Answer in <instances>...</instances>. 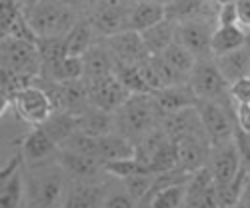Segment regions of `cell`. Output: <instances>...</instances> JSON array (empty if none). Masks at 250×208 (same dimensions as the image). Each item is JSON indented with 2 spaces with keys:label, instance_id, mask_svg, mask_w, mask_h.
<instances>
[{
  "label": "cell",
  "instance_id": "obj_13",
  "mask_svg": "<svg viewBox=\"0 0 250 208\" xmlns=\"http://www.w3.org/2000/svg\"><path fill=\"white\" fill-rule=\"evenodd\" d=\"M100 40L108 46L114 60L120 62V64H140L142 60H146L150 56L146 46H144L140 32L136 30H122Z\"/></svg>",
  "mask_w": 250,
  "mask_h": 208
},
{
  "label": "cell",
  "instance_id": "obj_45",
  "mask_svg": "<svg viewBox=\"0 0 250 208\" xmlns=\"http://www.w3.org/2000/svg\"><path fill=\"white\" fill-rule=\"evenodd\" d=\"M58 2H62V4H68V6H72V8H76V10H80V12H88V8L92 6V2L94 0H58Z\"/></svg>",
  "mask_w": 250,
  "mask_h": 208
},
{
  "label": "cell",
  "instance_id": "obj_35",
  "mask_svg": "<svg viewBox=\"0 0 250 208\" xmlns=\"http://www.w3.org/2000/svg\"><path fill=\"white\" fill-rule=\"evenodd\" d=\"M114 74L118 76V80L122 82V84L126 86V90H128L130 94L152 92V90L148 88V84H146V80L142 78L138 64H120V62H116Z\"/></svg>",
  "mask_w": 250,
  "mask_h": 208
},
{
  "label": "cell",
  "instance_id": "obj_32",
  "mask_svg": "<svg viewBox=\"0 0 250 208\" xmlns=\"http://www.w3.org/2000/svg\"><path fill=\"white\" fill-rule=\"evenodd\" d=\"M104 166V172L108 176H112L114 180H124V178H130L136 174H152L148 170L146 164H142L136 156H126V158H116V160H108V162H102Z\"/></svg>",
  "mask_w": 250,
  "mask_h": 208
},
{
  "label": "cell",
  "instance_id": "obj_38",
  "mask_svg": "<svg viewBox=\"0 0 250 208\" xmlns=\"http://www.w3.org/2000/svg\"><path fill=\"white\" fill-rule=\"evenodd\" d=\"M20 12L22 6L18 4V0H0V40L10 34V28Z\"/></svg>",
  "mask_w": 250,
  "mask_h": 208
},
{
  "label": "cell",
  "instance_id": "obj_8",
  "mask_svg": "<svg viewBox=\"0 0 250 208\" xmlns=\"http://www.w3.org/2000/svg\"><path fill=\"white\" fill-rule=\"evenodd\" d=\"M188 84L192 86L198 100H214L228 94V82L222 76L214 56L196 58V64L188 74Z\"/></svg>",
  "mask_w": 250,
  "mask_h": 208
},
{
  "label": "cell",
  "instance_id": "obj_9",
  "mask_svg": "<svg viewBox=\"0 0 250 208\" xmlns=\"http://www.w3.org/2000/svg\"><path fill=\"white\" fill-rule=\"evenodd\" d=\"M26 204V162L20 150L0 168V206L18 208Z\"/></svg>",
  "mask_w": 250,
  "mask_h": 208
},
{
  "label": "cell",
  "instance_id": "obj_18",
  "mask_svg": "<svg viewBox=\"0 0 250 208\" xmlns=\"http://www.w3.org/2000/svg\"><path fill=\"white\" fill-rule=\"evenodd\" d=\"M56 162L62 166V170L68 174L70 180H100V176H108L98 158L78 154L68 148L58 150Z\"/></svg>",
  "mask_w": 250,
  "mask_h": 208
},
{
  "label": "cell",
  "instance_id": "obj_24",
  "mask_svg": "<svg viewBox=\"0 0 250 208\" xmlns=\"http://www.w3.org/2000/svg\"><path fill=\"white\" fill-rule=\"evenodd\" d=\"M140 36L144 40V46H146L148 54L158 56L176 40V22H172L168 18H162L154 26L142 30Z\"/></svg>",
  "mask_w": 250,
  "mask_h": 208
},
{
  "label": "cell",
  "instance_id": "obj_7",
  "mask_svg": "<svg viewBox=\"0 0 250 208\" xmlns=\"http://www.w3.org/2000/svg\"><path fill=\"white\" fill-rule=\"evenodd\" d=\"M12 108L16 116L30 126H38V124L46 122L48 116L54 112L48 92L36 80L12 94Z\"/></svg>",
  "mask_w": 250,
  "mask_h": 208
},
{
  "label": "cell",
  "instance_id": "obj_19",
  "mask_svg": "<svg viewBox=\"0 0 250 208\" xmlns=\"http://www.w3.org/2000/svg\"><path fill=\"white\" fill-rule=\"evenodd\" d=\"M160 128L164 130V134L170 140H178V138L190 136V134H204L206 136L196 106H188V108L164 114L160 120Z\"/></svg>",
  "mask_w": 250,
  "mask_h": 208
},
{
  "label": "cell",
  "instance_id": "obj_14",
  "mask_svg": "<svg viewBox=\"0 0 250 208\" xmlns=\"http://www.w3.org/2000/svg\"><path fill=\"white\" fill-rule=\"evenodd\" d=\"M58 150H60V144L56 142V138L42 126V124L32 126V130L24 136L22 144H20V154H22L26 166L54 160Z\"/></svg>",
  "mask_w": 250,
  "mask_h": 208
},
{
  "label": "cell",
  "instance_id": "obj_28",
  "mask_svg": "<svg viewBox=\"0 0 250 208\" xmlns=\"http://www.w3.org/2000/svg\"><path fill=\"white\" fill-rule=\"evenodd\" d=\"M244 36H246V30L240 24H228V26L216 24L212 32V42H210L212 56H220L244 46Z\"/></svg>",
  "mask_w": 250,
  "mask_h": 208
},
{
  "label": "cell",
  "instance_id": "obj_48",
  "mask_svg": "<svg viewBox=\"0 0 250 208\" xmlns=\"http://www.w3.org/2000/svg\"><path fill=\"white\" fill-rule=\"evenodd\" d=\"M38 2V0H18V4L22 6V10H28L30 6H34Z\"/></svg>",
  "mask_w": 250,
  "mask_h": 208
},
{
  "label": "cell",
  "instance_id": "obj_22",
  "mask_svg": "<svg viewBox=\"0 0 250 208\" xmlns=\"http://www.w3.org/2000/svg\"><path fill=\"white\" fill-rule=\"evenodd\" d=\"M82 64H84V80H94L102 78L114 72L116 60L108 46L98 40L96 44H92L84 54H82Z\"/></svg>",
  "mask_w": 250,
  "mask_h": 208
},
{
  "label": "cell",
  "instance_id": "obj_46",
  "mask_svg": "<svg viewBox=\"0 0 250 208\" xmlns=\"http://www.w3.org/2000/svg\"><path fill=\"white\" fill-rule=\"evenodd\" d=\"M10 106H12V98H10V94L0 88V118H2V116L8 112Z\"/></svg>",
  "mask_w": 250,
  "mask_h": 208
},
{
  "label": "cell",
  "instance_id": "obj_4",
  "mask_svg": "<svg viewBox=\"0 0 250 208\" xmlns=\"http://www.w3.org/2000/svg\"><path fill=\"white\" fill-rule=\"evenodd\" d=\"M234 100L230 94L214 100H198L196 108L202 120L204 132L210 140V144L230 140L236 128V116H234Z\"/></svg>",
  "mask_w": 250,
  "mask_h": 208
},
{
  "label": "cell",
  "instance_id": "obj_15",
  "mask_svg": "<svg viewBox=\"0 0 250 208\" xmlns=\"http://www.w3.org/2000/svg\"><path fill=\"white\" fill-rule=\"evenodd\" d=\"M110 182H112V176H108L106 180H70L62 206L66 208L104 206V198H106V192L110 188Z\"/></svg>",
  "mask_w": 250,
  "mask_h": 208
},
{
  "label": "cell",
  "instance_id": "obj_23",
  "mask_svg": "<svg viewBox=\"0 0 250 208\" xmlns=\"http://www.w3.org/2000/svg\"><path fill=\"white\" fill-rule=\"evenodd\" d=\"M98 34L94 32L92 24L88 22L86 16H82L78 22L62 36V44H64V52L70 56H82L92 44L98 42Z\"/></svg>",
  "mask_w": 250,
  "mask_h": 208
},
{
  "label": "cell",
  "instance_id": "obj_34",
  "mask_svg": "<svg viewBox=\"0 0 250 208\" xmlns=\"http://www.w3.org/2000/svg\"><path fill=\"white\" fill-rule=\"evenodd\" d=\"M178 168V156H176V144L174 140L166 138L158 150L154 152V156L150 158L148 162V170L152 174H160V172H168V170H174Z\"/></svg>",
  "mask_w": 250,
  "mask_h": 208
},
{
  "label": "cell",
  "instance_id": "obj_37",
  "mask_svg": "<svg viewBox=\"0 0 250 208\" xmlns=\"http://www.w3.org/2000/svg\"><path fill=\"white\" fill-rule=\"evenodd\" d=\"M124 184V188L128 190V194L136 200V204H142V200L146 198V194L150 192L152 188V182H154V174H136V176H130V178H124L120 180Z\"/></svg>",
  "mask_w": 250,
  "mask_h": 208
},
{
  "label": "cell",
  "instance_id": "obj_27",
  "mask_svg": "<svg viewBox=\"0 0 250 208\" xmlns=\"http://www.w3.org/2000/svg\"><path fill=\"white\" fill-rule=\"evenodd\" d=\"M98 140V158L102 162L116 160V158H126L134 156V144L126 136H122L120 132H108L96 136Z\"/></svg>",
  "mask_w": 250,
  "mask_h": 208
},
{
  "label": "cell",
  "instance_id": "obj_11",
  "mask_svg": "<svg viewBox=\"0 0 250 208\" xmlns=\"http://www.w3.org/2000/svg\"><path fill=\"white\" fill-rule=\"evenodd\" d=\"M216 28V20H186V22L176 24V40L184 44L196 58L212 56V32Z\"/></svg>",
  "mask_w": 250,
  "mask_h": 208
},
{
  "label": "cell",
  "instance_id": "obj_33",
  "mask_svg": "<svg viewBox=\"0 0 250 208\" xmlns=\"http://www.w3.org/2000/svg\"><path fill=\"white\" fill-rule=\"evenodd\" d=\"M42 126L56 138L58 144H62L70 134L78 130V116L70 112H52L48 120L42 122Z\"/></svg>",
  "mask_w": 250,
  "mask_h": 208
},
{
  "label": "cell",
  "instance_id": "obj_17",
  "mask_svg": "<svg viewBox=\"0 0 250 208\" xmlns=\"http://www.w3.org/2000/svg\"><path fill=\"white\" fill-rule=\"evenodd\" d=\"M176 144V156H178V168L184 172H194L208 162V154H210V140L204 134H190L174 140Z\"/></svg>",
  "mask_w": 250,
  "mask_h": 208
},
{
  "label": "cell",
  "instance_id": "obj_43",
  "mask_svg": "<svg viewBox=\"0 0 250 208\" xmlns=\"http://www.w3.org/2000/svg\"><path fill=\"white\" fill-rule=\"evenodd\" d=\"M234 116H236V126L244 128L250 132V102H240L234 106Z\"/></svg>",
  "mask_w": 250,
  "mask_h": 208
},
{
  "label": "cell",
  "instance_id": "obj_49",
  "mask_svg": "<svg viewBox=\"0 0 250 208\" xmlns=\"http://www.w3.org/2000/svg\"><path fill=\"white\" fill-rule=\"evenodd\" d=\"M148 2H156V4H162V6H168L170 2H174V0H148Z\"/></svg>",
  "mask_w": 250,
  "mask_h": 208
},
{
  "label": "cell",
  "instance_id": "obj_31",
  "mask_svg": "<svg viewBox=\"0 0 250 208\" xmlns=\"http://www.w3.org/2000/svg\"><path fill=\"white\" fill-rule=\"evenodd\" d=\"M146 206H158V208H178L186 206V180L184 182H172L158 188Z\"/></svg>",
  "mask_w": 250,
  "mask_h": 208
},
{
  "label": "cell",
  "instance_id": "obj_47",
  "mask_svg": "<svg viewBox=\"0 0 250 208\" xmlns=\"http://www.w3.org/2000/svg\"><path fill=\"white\" fill-rule=\"evenodd\" d=\"M238 206H250V174H248L246 184H244V188H242V194H240Z\"/></svg>",
  "mask_w": 250,
  "mask_h": 208
},
{
  "label": "cell",
  "instance_id": "obj_50",
  "mask_svg": "<svg viewBox=\"0 0 250 208\" xmlns=\"http://www.w3.org/2000/svg\"><path fill=\"white\" fill-rule=\"evenodd\" d=\"M244 46L250 50V28H246V36H244Z\"/></svg>",
  "mask_w": 250,
  "mask_h": 208
},
{
  "label": "cell",
  "instance_id": "obj_6",
  "mask_svg": "<svg viewBox=\"0 0 250 208\" xmlns=\"http://www.w3.org/2000/svg\"><path fill=\"white\" fill-rule=\"evenodd\" d=\"M134 0H94L84 14L98 38L128 30V12Z\"/></svg>",
  "mask_w": 250,
  "mask_h": 208
},
{
  "label": "cell",
  "instance_id": "obj_39",
  "mask_svg": "<svg viewBox=\"0 0 250 208\" xmlns=\"http://www.w3.org/2000/svg\"><path fill=\"white\" fill-rule=\"evenodd\" d=\"M104 206H110V208H130V206H136V200L128 194V190L124 188V184L120 182L118 188H108L106 198H104Z\"/></svg>",
  "mask_w": 250,
  "mask_h": 208
},
{
  "label": "cell",
  "instance_id": "obj_21",
  "mask_svg": "<svg viewBox=\"0 0 250 208\" xmlns=\"http://www.w3.org/2000/svg\"><path fill=\"white\" fill-rule=\"evenodd\" d=\"M152 94H154V100L158 104V108L162 110V114L176 112V110L196 106L198 104V96L194 94V90L188 82H178V84L164 86Z\"/></svg>",
  "mask_w": 250,
  "mask_h": 208
},
{
  "label": "cell",
  "instance_id": "obj_5",
  "mask_svg": "<svg viewBox=\"0 0 250 208\" xmlns=\"http://www.w3.org/2000/svg\"><path fill=\"white\" fill-rule=\"evenodd\" d=\"M0 68L38 78L40 70H42L38 42L16 36L2 38L0 40Z\"/></svg>",
  "mask_w": 250,
  "mask_h": 208
},
{
  "label": "cell",
  "instance_id": "obj_51",
  "mask_svg": "<svg viewBox=\"0 0 250 208\" xmlns=\"http://www.w3.org/2000/svg\"><path fill=\"white\" fill-rule=\"evenodd\" d=\"M212 2H214L216 6H222V4H226V2H232V0H212Z\"/></svg>",
  "mask_w": 250,
  "mask_h": 208
},
{
  "label": "cell",
  "instance_id": "obj_2",
  "mask_svg": "<svg viewBox=\"0 0 250 208\" xmlns=\"http://www.w3.org/2000/svg\"><path fill=\"white\" fill-rule=\"evenodd\" d=\"M162 116L164 114L158 108L152 92L130 94L124 100L122 106L114 112V128L134 144L144 134L158 128Z\"/></svg>",
  "mask_w": 250,
  "mask_h": 208
},
{
  "label": "cell",
  "instance_id": "obj_25",
  "mask_svg": "<svg viewBox=\"0 0 250 208\" xmlns=\"http://www.w3.org/2000/svg\"><path fill=\"white\" fill-rule=\"evenodd\" d=\"M162 18H166L162 4L148 2V0H134L128 12V30L142 32L154 26L156 22H160Z\"/></svg>",
  "mask_w": 250,
  "mask_h": 208
},
{
  "label": "cell",
  "instance_id": "obj_30",
  "mask_svg": "<svg viewBox=\"0 0 250 208\" xmlns=\"http://www.w3.org/2000/svg\"><path fill=\"white\" fill-rule=\"evenodd\" d=\"M158 56H162L170 64V68H174L186 80H188V74L192 72V68L196 64V56L188 48H186L184 44H180L178 40H174V42L166 48L162 54H158Z\"/></svg>",
  "mask_w": 250,
  "mask_h": 208
},
{
  "label": "cell",
  "instance_id": "obj_42",
  "mask_svg": "<svg viewBox=\"0 0 250 208\" xmlns=\"http://www.w3.org/2000/svg\"><path fill=\"white\" fill-rule=\"evenodd\" d=\"M216 24H218V26L238 24V18H236V4H234V0H232V2H226V4L218 6V14H216Z\"/></svg>",
  "mask_w": 250,
  "mask_h": 208
},
{
  "label": "cell",
  "instance_id": "obj_26",
  "mask_svg": "<svg viewBox=\"0 0 250 208\" xmlns=\"http://www.w3.org/2000/svg\"><path fill=\"white\" fill-rule=\"evenodd\" d=\"M216 64L222 72V76L226 78L228 84H232L234 80L242 78L248 74V68H250V50L246 46H240L232 52H226V54H220V56H214Z\"/></svg>",
  "mask_w": 250,
  "mask_h": 208
},
{
  "label": "cell",
  "instance_id": "obj_44",
  "mask_svg": "<svg viewBox=\"0 0 250 208\" xmlns=\"http://www.w3.org/2000/svg\"><path fill=\"white\" fill-rule=\"evenodd\" d=\"M236 4V18H238V24L246 30L250 28V0H234Z\"/></svg>",
  "mask_w": 250,
  "mask_h": 208
},
{
  "label": "cell",
  "instance_id": "obj_12",
  "mask_svg": "<svg viewBox=\"0 0 250 208\" xmlns=\"http://www.w3.org/2000/svg\"><path fill=\"white\" fill-rule=\"evenodd\" d=\"M206 166L210 168L216 186H224L228 182H232L240 168H242V162H240V154L236 150V144L234 140H226V142H218L210 146V154H208V162Z\"/></svg>",
  "mask_w": 250,
  "mask_h": 208
},
{
  "label": "cell",
  "instance_id": "obj_29",
  "mask_svg": "<svg viewBox=\"0 0 250 208\" xmlns=\"http://www.w3.org/2000/svg\"><path fill=\"white\" fill-rule=\"evenodd\" d=\"M78 130L84 132V134H90V136H102V134H108V132H116L114 114L92 106L86 112L78 114Z\"/></svg>",
  "mask_w": 250,
  "mask_h": 208
},
{
  "label": "cell",
  "instance_id": "obj_20",
  "mask_svg": "<svg viewBox=\"0 0 250 208\" xmlns=\"http://www.w3.org/2000/svg\"><path fill=\"white\" fill-rule=\"evenodd\" d=\"M166 18L172 20V22L180 24L186 20H216L218 14V6L212 0H174L168 6H164Z\"/></svg>",
  "mask_w": 250,
  "mask_h": 208
},
{
  "label": "cell",
  "instance_id": "obj_40",
  "mask_svg": "<svg viewBox=\"0 0 250 208\" xmlns=\"http://www.w3.org/2000/svg\"><path fill=\"white\" fill-rule=\"evenodd\" d=\"M232 140H234L236 150L240 154L242 166L250 170V132L244 130V128H240V126H236L234 128V134H232Z\"/></svg>",
  "mask_w": 250,
  "mask_h": 208
},
{
  "label": "cell",
  "instance_id": "obj_3",
  "mask_svg": "<svg viewBox=\"0 0 250 208\" xmlns=\"http://www.w3.org/2000/svg\"><path fill=\"white\" fill-rule=\"evenodd\" d=\"M24 14L38 38L64 36L84 16V12L62 4L58 0H38L34 6L24 10Z\"/></svg>",
  "mask_w": 250,
  "mask_h": 208
},
{
  "label": "cell",
  "instance_id": "obj_36",
  "mask_svg": "<svg viewBox=\"0 0 250 208\" xmlns=\"http://www.w3.org/2000/svg\"><path fill=\"white\" fill-rule=\"evenodd\" d=\"M84 78V64H82V56H70L64 54L58 62V66L54 68L50 80H58V82H70V80H78Z\"/></svg>",
  "mask_w": 250,
  "mask_h": 208
},
{
  "label": "cell",
  "instance_id": "obj_1",
  "mask_svg": "<svg viewBox=\"0 0 250 208\" xmlns=\"http://www.w3.org/2000/svg\"><path fill=\"white\" fill-rule=\"evenodd\" d=\"M68 174L54 160L26 166V206H62L68 190Z\"/></svg>",
  "mask_w": 250,
  "mask_h": 208
},
{
  "label": "cell",
  "instance_id": "obj_16",
  "mask_svg": "<svg viewBox=\"0 0 250 208\" xmlns=\"http://www.w3.org/2000/svg\"><path fill=\"white\" fill-rule=\"evenodd\" d=\"M186 206H218L216 180L208 166L194 170L186 178Z\"/></svg>",
  "mask_w": 250,
  "mask_h": 208
},
{
  "label": "cell",
  "instance_id": "obj_52",
  "mask_svg": "<svg viewBox=\"0 0 250 208\" xmlns=\"http://www.w3.org/2000/svg\"><path fill=\"white\" fill-rule=\"evenodd\" d=\"M248 76H250V68H248Z\"/></svg>",
  "mask_w": 250,
  "mask_h": 208
},
{
  "label": "cell",
  "instance_id": "obj_10",
  "mask_svg": "<svg viewBox=\"0 0 250 208\" xmlns=\"http://www.w3.org/2000/svg\"><path fill=\"white\" fill-rule=\"evenodd\" d=\"M88 84V96H90V104L94 108H100L104 112H116L124 100L130 96V92L126 90V86L118 80V76L112 72L108 76L102 78H94V80H86Z\"/></svg>",
  "mask_w": 250,
  "mask_h": 208
},
{
  "label": "cell",
  "instance_id": "obj_41",
  "mask_svg": "<svg viewBox=\"0 0 250 208\" xmlns=\"http://www.w3.org/2000/svg\"><path fill=\"white\" fill-rule=\"evenodd\" d=\"M228 94L230 98L240 104V102H250V76H242L238 80H234L230 86H228Z\"/></svg>",
  "mask_w": 250,
  "mask_h": 208
}]
</instances>
